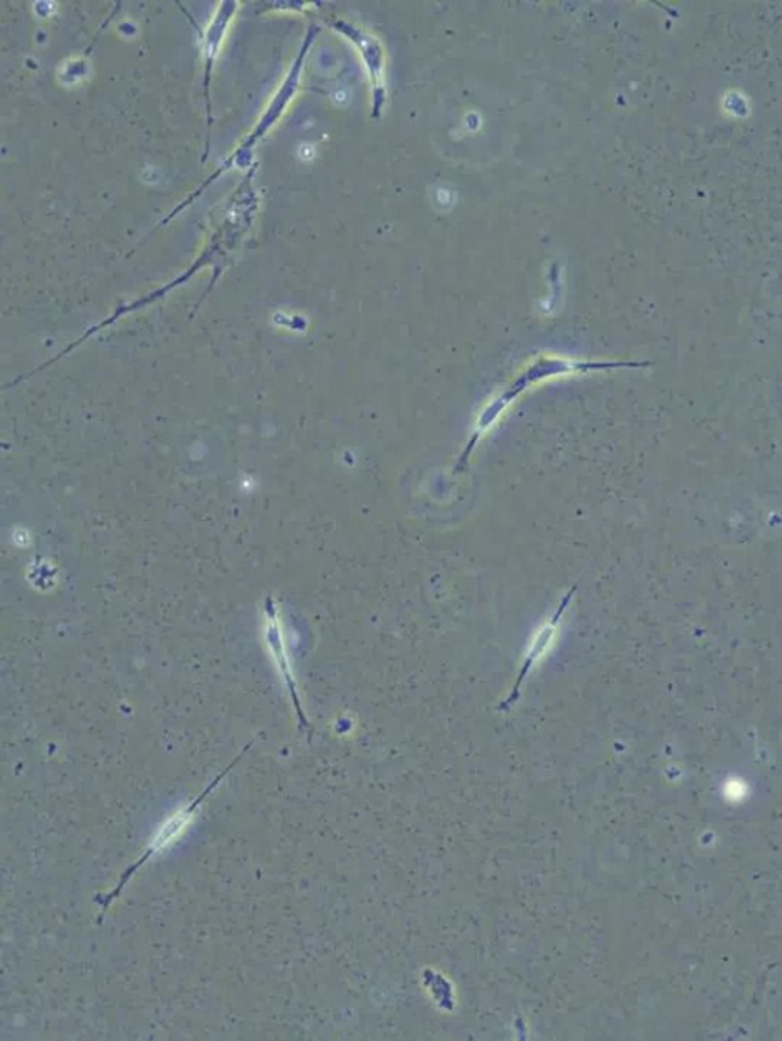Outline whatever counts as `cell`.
<instances>
[{"label":"cell","instance_id":"cell-2","mask_svg":"<svg viewBox=\"0 0 782 1041\" xmlns=\"http://www.w3.org/2000/svg\"><path fill=\"white\" fill-rule=\"evenodd\" d=\"M571 593H574V590H571L569 596L564 598L562 606L558 608V612L552 616V620L535 633L531 647H529L526 658H524L523 667H521L519 678H517L515 687H513L511 697L506 699L503 704H501V710H508V706H512L513 702L520 698L521 686H523L524 679H526L529 671L535 667L536 663L541 661V658H543L544 654H546L547 648H551L552 644H554L556 627H558L559 620H562L564 609H566L567 604H569Z\"/></svg>","mask_w":782,"mask_h":1041},{"label":"cell","instance_id":"cell-1","mask_svg":"<svg viewBox=\"0 0 782 1041\" xmlns=\"http://www.w3.org/2000/svg\"><path fill=\"white\" fill-rule=\"evenodd\" d=\"M249 747H251V745H248V747L243 749L242 755L247 753V749ZM242 755L237 757V759L233 761L231 765H228V768L225 769V771H222L220 774L216 777V780H214V782L209 784V787L206 788L204 792H202L200 797L194 800L192 805H190L189 807H185V810L178 812V814H174L173 817H170L169 819H167L165 825H162L161 829H159L157 837H155L154 840H151L149 848L144 850L141 857H139L138 860H136L134 864H132L131 868H128L126 872L123 873L122 878H120L118 884L115 885L114 891L109 892L107 895L99 896V898H97V903H99L101 905V908H103V915H104V912H106L107 908L111 907V904L114 903V899L118 898V896L122 895L124 887H126V884L128 883V881H131L132 878L136 875V872H138V870L141 869L144 864H147V861H149L150 858L154 857V855H157L158 852H162V850H165L166 848H169L170 842H173L174 840H177V838L181 837V834L184 833L185 827L189 826L190 823H192L194 814H196L197 807H200L201 803L204 802V799L206 797V795H208L209 792H212L214 788L217 787V783L222 782V779H224V777L227 776V772L229 771V769L235 767V765L237 763V760H239L240 757H242Z\"/></svg>","mask_w":782,"mask_h":1041}]
</instances>
